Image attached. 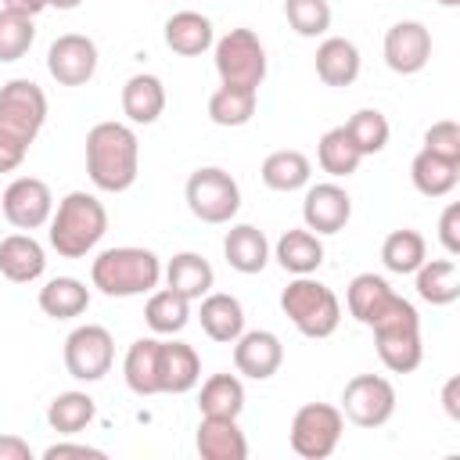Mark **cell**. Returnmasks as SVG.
<instances>
[{"mask_svg":"<svg viewBox=\"0 0 460 460\" xmlns=\"http://www.w3.org/2000/svg\"><path fill=\"white\" fill-rule=\"evenodd\" d=\"M86 176L104 194H122L140 176V140L129 122H97L86 133Z\"/></svg>","mask_w":460,"mask_h":460,"instance_id":"6da1fadb","label":"cell"},{"mask_svg":"<svg viewBox=\"0 0 460 460\" xmlns=\"http://www.w3.org/2000/svg\"><path fill=\"white\" fill-rule=\"evenodd\" d=\"M47 122V93L32 79L0 86V172H14Z\"/></svg>","mask_w":460,"mask_h":460,"instance_id":"7a4b0ae2","label":"cell"},{"mask_svg":"<svg viewBox=\"0 0 460 460\" xmlns=\"http://www.w3.org/2000/svg\"><path fill=\"white\" fill-rule=\"evenodd\" d=\"M47 241L61 259H86L108 234V208L90 190H68L47 223Z\"/></svg>","mask_w":460,"mask_h":460,"instance_id":"3957f363","label":"cell"},{"mask_svg":"<svg viewBox=\"0 0 460 460\" xmlns=\"http://www.w3.org/2000/svg\"><path fill=\"white\" fill-rule=\"evenodd\" d=\"M162 280V259L140 244H119L97 252L90 262V284L108 298H137L151 295Z\"/></svg>","mask_w":460,"mask_h":460,"instance_id":"277c9868","label":"cell"},{"mask_svg":"<svg viewBox=\"0 0 460 460\" xmlns=\"http://www.w3.org/2000/svg\"><path fill=\"white\" fill-rule=\"evenodd\" d=\"M370 331H374L377 359L392 374H413L420 367L424 341H420V316H417L413 302H406L402 295H395V302L370 323Z\"/></svg>","mask_w":460,"mask_h":460,"instance_id":"5b68a950","label":"cell"},{"mask_svg":"<svg viewBox=\"0 0 460 460\" xmlns=\"http://www.w3.org/2000/svg\"><path fill=\"white\" fill-rule=\"evenodd\" d=\"M280 313L295 323L298 334L305 338H331L341 323V302L338 295L320 284L313 273L309 277H295L284 291H280Z\"/></svg>","mask_w":460,"mask_h":460,"instance_id":"8992f818","label":"cell"},{"mask_svg":"<svg viewBox=\"0 0 460 460\" xmlns=\"http://www.w3.org/2000/svg\"><path fill=\"white\" fill-rule=\"evenodd\" d=\"M183 198H187L190 216L208 223V226H223V223H230L241 212V183L226 169H219V165L194 169L187 176Z\"/></svg>","mask_w":460,"mask_h":460,"instance_id":"52a82bcc","label":"cell"},{"mask_svg":"<svg viewBox=\"0 0 460 460\" xmlns=\"http://www.w3.org/2000/svg\"><path fill=\"white\" fill-rule=\"evenodd\" d=\"M219 83L259 90L266 79V47L252 29H230L212 43Z\"/></svg>","mask_w":460,"mask_h":460,"instance_id":"ba28073f","label":"cell"},{"mask_svg":"<svg viewBox=\"0 0 460 460\" xmlns=\"http://www.w3.org/2000/svg\"><path fill=\"white\" fill-rule=\"evenodd\" d=\"M345 431V417L331 402H305L291 417V449L302 460H327Z\"/></svg>","mask_w":460,"mask_h":460,"instance_id":"9c48e42d","label":"cell"},{"mask_svg":"<svg viewBox=\"0 0 460 460\" xmlns=\"http://www.w3.org/2000/svg\"><path fill=\"white\" fill-rule=\"evenodd\" d=\"M341 417L352 420L356 428H381L395 413V388L381 374H356L341 388Z\"/></svg>","mask_w":460,"mask_h":460,"instance_id":"30bf717a","label":"cell"},{"mask_svg":"<svg viewBox=\"0 0 460 460\" xmlns=\"http://www.w3.org/2000/svg\"><path fill=\"white\" fill-rule=\"evenodd\" d=\"M115 363V338L101 323H79L65 338V370L75 381H101Z\"/></svg>","mask_w":460,"mask_h":460,"instance_id":"8fae6325","label":"cell"},{"mask_svg":"<svg viewBox=\"0 0 460 460\" xmlns=\"http://www.w3.org/2000/svg\"><path fill=\"white\" fill-rule=\"evenodd\" d=\"M0 208H4V219L14 230H29L32 234V230L50 223L54 194L40 176H14L0 194Z\"/></svg>","mask_w":460,"mask_h":460,"instance_id":"7c38bea8","label":"cell"},{"mask_svg":"<svg viewBox=\"0 0 460 460\" xmlns=\"http://www.w3.org/2000/svg\"><path fill=\"white\" fill-rule=\"evenodd\" d=\"M97 43L83 32H65L47 47V72L61 86H86L97 75Z\"/></svg>","mask_w":460,"mask_h":460,"instance_id":"4fadbf2b","label":"cell"},{"mask_svg":"<svg viewBox=\"0 0 460 460\" xmlns=\"http://www.w3.org/2000/svg\"><path fill=\"white\" fill-rule=\"evenodd\" d=\"M385 65L395 75H417L431 61V32L417 18H402L385 32Z\"/></svg>","mask_w":460,"mask_h":460,"instance_id":"5bb4252c","label":"cell"},{"mask_svg":"<svg viewBox=\"0 0 460 460\" xmlns=\"http://www.w3.org/2000/svg\"><path fill=\"white\" fill-rule=\"evenodd\" d=\"M352 219V198L341 183L327 180V183H309L305 198H302V223L313 234H341Z\"/></svg>","mask_w":460,"mask_h":460,"instance_id":"9a60e30c","label":"cell"},{"mask_svg":"<svg viewBox=\"0 0 460 460\" xmlns=\"http://www.w3.org/2000/svg\"><path fill=\"white\" fill-rule=\"evenodd\" d=\"M284 363V341L273 331H241L234 341V370L252 381H270Z\"/></svg>","mask_w":460,"mask_h":460,"instance_id":"2e32d148","label":"cell"},{"mask_svg":"<svg viewBox=\"0 0 460 460\" xmlns=\"http://www.w3.org/2000/svg\"><path fill=\"white\" fill-rule=\"evenodd\" d=\"M201 381V359L187 341H158V395H183Z\"/></svg>","mask_w":460,"mask_h":460,"instance_id":"e0dca14e","label":"cell"},{"mask_svg":"<svg viewBox=\"0 0 460 460\" xmlns=\"http://www.w3.org/2000/svg\"><path fill=\"white\" fill-rule=\"evenodd\" d=\"M43 270H47V252L29 230L0 237V273L11 284H32L43 277Z\"/></svg>","mask_w":460,"mask_h":460,"instance_id":"ac0fdd59","label":"cell"},{"mask_svg":"<svg viewBox=\"0 0 460 460\" xmlns=\"http://www.w3.org/2000/svg\"><path fill=\"white\" fill-rule=\"evenodd\" d=\"M223 259H226L230 270L252 277V273H262L266 270V262L273 259V248H270V241H266V234L259 226L234 223L226 230V237H223Z\"/></svg>","mask_w":460,"mask_h":460,"instance_id":"d6986e66","label":"cell"},{"mask_svg":"<svg viewBox=\"0 0 460 460\" xmlns=\"http://www.w3.org/2000/svg\"><path fill=\"white\" fill-rule=\"evenodd\" d=\"M194 446L201 460H244L248 456V438L237 428V417H201Z\"/></svg>","mask_w":460,"mask_h":460,"instance_id":"ffe728a7","label":"cell"},{"mask_svg":"<svg viewBox=\"0 0 460 460\" xmlns=\"http://www.w3.org/2000/svg\"><path fill=\"white\" fill-rule=\"evenodd\" d=\"M162 277H165V288H172L187 302H198L201 295H208L216 288V270L201 252H176L162 266Z\"/></svg>","mask_w":460,"mask_h":460,"instance_id":"44dd1931","label":"cell"},{"mask_svg":"<svg viewBox=\"0 0 460 460\" xmlns=\"http://www.w3.org/2000/svg\"><path fill=\"white\" fill-rule=\"evenodd\" d=\"M198 320H201V331L219 341V345H234L237 334L244 331V305L241 298L226 295V291H208L198 298Z\"/></svg>","mask_w":460,"mask_h":460,"instance_id":"7402d4cb","label":"cell"},{"mask_svg":"<svg viewBox=\"0 0 460 460\" xmlns=\"http://www.w3.org/2000/svg\"><path fill=\"white\" fill-rule=\"evenodd\" d=\"M359 47L345 36H323L316 47V75L323 86H352L359 79Z\"/></svg>","mask_w":460,"mask_h":460,"instance_id":"603a6c76","label":"cell"},{"mask_svg":"<svg viewBox=\"0 0 460 460\" xmlns=\"http://www.w3.org/2000/svg\"><path fill=\"white\" fill-rule=\"evenodd\" d=\"M162 36H165V47L172 54H180V58H198V54L212 50V43H216V29H212V22L201 11H176V14H169Z\"/></svg>","mask_w":460,"mask_h":460,"instance_id":"cb8c5ba5","label":"cell"},{"mask_svg":"<svg viewBox=\"0 0 460 460\" xmlns=\"http://www.w3.org/2000/svg\"><path fill=\"white\" fill-rule=\"evenodd\" d=\"M395 288L381 277V273H356L345 288V305H349V316L359 320L363 327H370L392 302H395Z\"/></svg>","mask_w":460,"mask_h":460,"instance_id":"d4e9b609","label":"cell"},{"mask_svg":"<svg viewBox=\"0 0 460 460\" xmlns=\"http://www.w3.org/2000/svg\"><path fill=\"white\" fill-rule=\"evenodd\" d=\"M273 259L291 273V277H309L323 266V241L320 234L305 230V226H295V230H284L273 244Z\"/></svg>","mask_w":460,"mask_h":460,"instance_id":"484cf974","label":"cell"},{"mask_svg":"<svg viewBox=\"0 0 460 460\" xmlns=\"http://www.w3.org/2000/svg\"><path fill=\"white\" fill-rule=\"evenodd\" d=\"M165 111V86L151 72H137L122 86V115L133 126H151Z\"/></svg>","mask_w":460,"mask_h":460,"instance_id":"4316f807","label":"cell"},{"mask_svg":"<svg viewBox=\"0 0 460 460\" xmlns=\"http://www.w3.org/2000/svg\"><path fill=\"white\" fill-rule=\"evenodd\" d=\"M262 183L277 194H291V190H305L309 180H313V162L295 151V147H280V151H270L262 158V169H259Z\"/></svg>","mask_w":460,"mask_h":460,"instance_id":"83f0119b","label":"cell"},{"mask_svg":"<svg viewBox=\"0 0 460 460\" xmlns=\"http://www.w3.org/2000/svg\"><path fill=\"white\" fill-rule=\"evenodd\" d=\"M413 288L428 305H453L460 298V270L456 259H424L413 270Z\"/></svg>","mask_w":460,"mask_h":460,"instance_id":"f1b7e54d","label":"cell"},{"mask_svg":"<svg viewBox=\"0 0 460 460\" xmlns=\"http://www.w3.org/2000/svg\"><path fill=\"white\" fill-rule=\"evenodd\" d=\"M36 302L50 320H75L90 309V288L79 277H50L40 288Z\"/></svg>","mask_w":460,"mask_h":460,"instance_id":"f546056e","label":"cell"},{"mask_svg":"<svg viewBox=\"0 0 460 460\" xmlns=\"http://www.w3.org/2000/svg\"><path fill=\"white\" fill-rule=\"evenodd\" d=\"M410 180L424 198H446L460 180V162L438 158L428 147H420L413 155V162H410Z\"/></svg>","mask_w":460,"mask_h":460,"instance_id":"4dcf8cb0","label":"cell"},{"mask_svg":"<svg viewBox=\"0 0 460 460\" xmlns=\"http://www.w3.org/2000/svg\"><path fill=\"white\" fill-rule=\"evenodd\" d=\"M158 341L162 338H137L126 349L122 377L133 395H158Z\"/></svg>","mask_w":460,"mask_h":460,"instance_id":"1f68e13d","label":"cell"},{"mask_svg":"<svg viewBox=\"0 0 460 460\" xmlns=\"http://www.w3.org/2000/svg\"><path fill=\"white\" fill-rule=\"evenodd\" d=\"M93 417H97V402H93V395H86L79 388L58 392L47 406V424L58 435H79L93 424Z\"/></svg>","mask_w":460,"mask_h":460,"instance_id":"d6a6232c","label":"cell"},{"mask_svg":"<svg viewBox=\"0 0 460 460\" xmlns=\"http://www.w3.org/2000/svg\"><path fill=\"white\" fill-rule=\"evenodd\" d=\"M144 323L155 334L172 338L190 323V302L183 295H176L172 288H155L147 295V305H144Z\"/></svg>","mask_w":460,"mask_h":460,"instance_id":"836d02e7","label":"cell"},{"mask_svg":"<svg viewBox=\"0 0 460 460\" xmlns=\"http://www.w3.org/2000/svg\"><path fill=\"white\" fill-rule=\"evenodd\" d=\"M255 104H259V90H248V86H226V83H219V86L212 90V97H208V119H212L216 126L234 129V126L252 122Z\"/></svg>","mask_w":460,"mask_h":460,"instance_id":"e575fe53","label":"cell"},{"mask_svg":"<svg viewBox=\"0 0 460 460\" xmlns=\"http://www.w3.org/2000/svg\"><path fill=\"white\" fill-rule=\"evenodd\" d=\"M428 259V241L420 230H392L385 241H381V262L388 273H399V277H410L420 262Z\"/></svg>","mask_w":460,"mask_h":460,"instance_id":"d590c367","label":"cell"},{"mask_svg":"<svg viewBox=\"0 0 460 460\" xmlns=\"http://www.w3.org/2000/svg\"><path fill=\"white\" fill-rule=\"evenodd\" d=\"M201 417H241L244 410V385L237 374H212L198 392Z\"/></svg>","mask_w":460,"mask_h":460,"instance_id":"8d00e7d4","label":"cell"},{"mask_svg":"<svg viewBox=\"0 0 460 460\" xmlns=\"http://www.w3.org/2000/svg\"><path fill=\"white\" fill-rule=\"evenodd\" d=\"M316 162H320V169H323L331 180H345V176H352V172L359 169L363 155H359V147L352 144V137L345 133V126H334V129H327V133L320 137V144H316Z\"/></svg>","mask_w":460,"mask_h":460,"instance_id":"74e56055","label":"cell"},{"mask_svg":"<svg viewBox=\"0 0 460 460\" xmlns=\"http://www.w3.org/2000/svg\"><path fill=\"white\" fill-rule=\"evenodd\" d=\"M36 40V22L22 11H11V7H0V61L11 65V61H22L29 54Z\"/></svg>","mask_w":460,"mask_h":460,"instance_id":"f35d334b","label":"cell"},{"mask_svg":"<svg viewBox=\"0 0 460 460\" xmlns=\"http://www.w3.org/2000/svg\"><path fill=\"white\" fill-rule=\"evenodd\" d=\"M345 133L352 137V144H356L359 155L367 158V155L385 151V144H388V137H392V126H388L385 111H377V108H359V111L345 122Z\"/></svg>","mask_w":460,"mask_h":460,"instance_id":"ab89813d","label":"cell"},{"mask_svg":"<svg viewBox=\"0 0 460 460\" xmlns=\"http://www.w3.org/2000/svg\"><path fill=\"white\" fill-rule=\"evenodd\" d=\"M284 18L298 36L316 40L331 29V4L327 0H284Z\"/></svg>","mask_w":460,"mask_h":460,"instance_id":"60d3db41","label":"cell"},{"mask_svg":"<svg viewBox=\"0 0 460 460\" xmlns=\"http://www.w3.org/2000/svg\"><path fill=\"white\" fill-rule=\"evenodd\" d=\"M424 147L438 158H449V162H460V126L456 119H438L424 129Z\"/></svg>","mask_w":460,"mask_h":460,"instance_id":"b9f144b4","label":"cell"},{"mask_svg":"<svg viewBox=\"0 0 460 460\" xmlns=\"http://www.w3.org/2000/svg\"><path fill=\"white\" fill-rule=\"evenodd\" d=\"M438 241L446 255H460V205L456 201H449L438 216Z\"/></svg>","mask_w":460,"mask_h":460,"instance_id":"7bdbcfd3","label":"cell"},{"mask_svg":"<svg viewBox=\"0 0 460 460\" xmlns=\"http://www.w3.org/2000/svg\"><path fill=\"white\" fill-rule=\"evenodd\" d=\"M65 456H90V460H104V449L86 446V442H54L43 449V460H65Z\"/></svg>","mask_w":460,"mask_h":460,"instance_id":"ee69618b","label":"cell"},{"mask_svg":"<svg viewBox=\"0 0 460 460\" xmlns=\"http://www.w3.org/2000/svg\"><path fill=\"white\" fill-rule=\"evenodd\" d=\"M0 460H32V446L22 435H0Z\"/></svg>","mask_w":460,"mask_h":460,"instance_id":"f6af8a7d","label":"cell"},{"mask_svg":"<svg viewBox=\"0 0 460 460\" xmlns=\"http://www.w3.org/2000/svg\"><path fill=\"white\" fill-rule=\"evenodd\" d=\"M442 410L449 420H460V377H449L442 385Z\"/></svg>","mask_w":460,"mask_h":460,"instance_id":"bcb514c9","label":"cell"},{"mask_svg":"<svg viewBox=\"0 0 460 460\" xmlns=\"http://www.w3.org/2000/svg\"><path fill=\"white\" fill-rule=\"evenodd\" d=\"M0 7H11V11H22V14L36 18L47 7V0H0Z\"/></svg>","mask_w":460,"mask_h":460,"instance_id":"7dc6e473","label":"cell"},{"mask_svg":"<svg viewBox=\"0 0 460 460\" xmlns=\"http://www.w3.org/2000/svg\"><path fill=\"white\" fill-rule=\"evenodd\" d=\"M83 0H47V7H58V11H75Z\"/></svg>","mask_w":460,"mask_h":460,"instance_id":"c3c4849f","label":"cell"},{"mask_svg":"<svg viewBox=\"0 0 460 460\" xmlns=\"http://www.w3.org/2000/svg\"><path fill=\"white\" fill-rule=\"evenodd\" d=\"M442 7H460V0H438Z\"/></svg>","mask_w":460,"mask_h":460,"instance_id":"681fc988","label":"cell"}]
</instances>
